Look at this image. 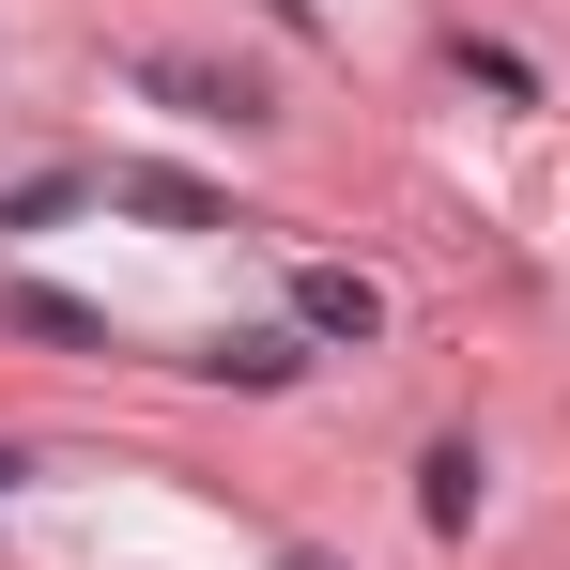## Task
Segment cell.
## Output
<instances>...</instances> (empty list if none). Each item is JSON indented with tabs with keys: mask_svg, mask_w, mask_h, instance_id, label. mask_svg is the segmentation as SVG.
Returning <instances> with one entry per match:
<instances>
[{
	"mask_svg": "<svg viewBox=\"0 0 570 570\" xmlns=\"http://www.w3.org/2000/svg\"><path fill=\"white\" fill-rule=\"evenodd\" d=\"M308 324H324V340H371L385 308H371V278H340V263H324V278H308Z\"/></svg>",
	"mask_w": 570,
	"mask_h": 570,
	"instance_id": "cell-1",
	"label": "cell"
}]
</instances>
